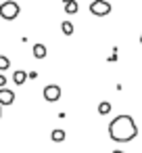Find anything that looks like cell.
Segmentation results:
<instances>
[{
  "label": "cell",
  "mask_w": 142,
  "mask_h": 153,
  "mask_svg": "<svg viewBox=\"0 0 142 153\" xmlns=\"http://www.w3.org/2000/svg\"><path fill=\"white\" fill-rule=\"evenodd\" d=\"M109 136L115 143H129L132 138L138 136V126L134 122L132 115H117L111 124H109Z\"/></svg>",
  "instance_id": "1"
},
{
  "label": "cell",
  "mask_w": 142,
  "mask_h": 153,
  "mask_svg": "<svg viewBox=\"0 0 142 153\" xmlns=\"http://www.w3.org/2000/svg\"><path fill=\"white\" fill-rule=\"evenodd\" d=\"M19 4L17 2H13V0H7V2H2L0 4V17L2 19H7V21H13V19H17L19 17Z\"/></svg>",
  "instance_id": "2"
},
{
  "label": "cell",
  "mask_w": 142,
  "mask_h": 153,
  "mask_svg": "<svg viewBox=\"0 0 142 153\" xmlns=\"http://www.w3.org/2000/svg\"><path fill=\"white\" fill-rule=\"evenodd\" d=\"M90 13L96 15V17H104L111 13V4L107 2V0H94V2L90 4Z\"/></svg>",
  "instance_id": "3"
},
{
  "label": "cell",
  "mask_w": 142,
  "mask_h": 153,
  "mask_svg": "<svg viewBox=\"0 0 142 153\" xmlns=\"http://www.w3.org/2000/svg\"><path fill=\"white\" fill-rule=\"evenodd\" d=\"M44 99H46V101H50V103L59 101V99H61V86H57V84L46 86V88H44Z\"/></svg>",
  "instance_id": "4"
},
{
  "label": "cell",
  "mask_w": 142,
  "mask_h": 153,
  "mask_svg": "<svg viewBox=\"0 0 142 153\" xmlns=\"http://www.w3.org/2000/svg\"><path fill=\"white\" fill-rule=\"evenodd\" d=\"M15 101V92L9 88H0V107L2 105H11Z\"/></svg>",
  "instance_id": "5"
},
{
  "label": "cell",
  "mask_w": 142,
  "mask_h": 153,
  "mask_svg": "<svg viewBox=\"0 0 142 153\" xmlns=\"http://www.w3.org/2000/svg\"><path fill=\"white\" fill-rule=\"evenodd\" d=\"M25 80H27V71L19 69V71H15V74H13V82H15L17 86H21V84H23Z\"/></svg>",
  "instance_id": "6"
},
{
  "label": "cell",
  "mask_w": 142,
  "mask_h": 153,
  "mask_svg": "<svg viewBox=\"0 0 142 153\" xmlns=\"http://www.w3.org/2000/svg\"><path fill=\"white\" fill-rule=\"evenodd\" d=\"M34 57L36 59H44L46 57V46L44 44H34Z\"/></svg>",
  "instance_id": "7"
},
{
  "label": "cell",
  "mask_w": 142,
  "mask_h": 153,
  "mask_svg": "<svg viewBox=\"0 0 142 153\" xmlns=\"http://www.w3.org/2000/svg\"><path fill=\"white\" fill-rule=\"evenodd\" d=\"M61 30H63L65 36H71V34H73V23H71V21H63V23H61Z\"/></svg>",
  "instance_id": "8"
},
{
  "label": "cell",
  "mask_w": 142,
  "mask_h": 153,
  "mask_svg": "<svg viewBox=\"0 0 142 153\" xmlns=\"http://www.w3.org/2000/svg\"><path fill=\"white\" fill-rule=\"evenodd\" d=\"M77 2H75V0H71V2H67L65 4V13H69V15H73V13H77Z\"/></svg>",
  "instance_id": "9"
},
{
  "label": "cell",
  "mask_w": 142,
  "mask_h": 153,
  "mask_svg": "<svg viewBox=\"0 0 142 153\" xmlns=\"http://www.w3.org/2000/svg\"><path fill=\"white\" fill-rule=\"evenodd\" d=\"M52 140L54 143H63L65 140V130H52Z\"/></svg>",
  "instance_id": "10"
},
{
  "label": "cell",
  "mask_w": 142,
  "mask_h": 153,
  "mask_svg": "<svg viewBox=\"0 0 142 153\" xmlns=\"http://www.w3.org/2000/svg\"><path fill=\"white\" fill-rule=\"evenodd\" d=\"M9 67H11V61H9V57L0 55V71H7Z\"/></svg>",
  "instance_id": "11"
},
{
  "label": "cell",
  "mask_w": 142,
  "mask_h": 153,
  "mask_svg": "<svg viewBox=\"0 0 142 153\" xmlns=\"http://www.w3.org/2000/svg\"><path fill=\"white\" fill-rule=\"evenodd\" d=\"M109 111H111V103H107V101H102V103L98 105V113H100V115H107Z\"/></svg>",
  "instance_id": "12"
},
{
  "label": "cell",
  "mask_w": 142,
  "mask_h": 153,
  "mask_svg": "<svg viewBox=\"0 0 142 153\" xmlns=\"http://www.w3.org/2000/svg\"><path fill=\"white\" fill-rule=\"evenodd\" d=\"M4 84H7V78H4L2 74H0V86H4Z\"/></svg>",
  "instance_id": "13"
},
{
  "label": "cell",
  "mask_w": 142,
  "mask_h": 153,
  "mask_svg": "<svg viewBox=\"0 0 142 153\" xmlns=\"http://www.w3.org/2000/svg\"><path fill=\"white\" fill-rule=\"evenodd\" d=\"M0 117H2V107H0Z\"/></svg>",
  "instance_id": "14"
},
{
  "label": "cell",
  "mask_w": 142,
  "mask_h": 153,
  "mask_svg": "<svg viewBox=\"0 0 142 153\" xmlns=\"http://www.w3.org/2000/svg\"><path fill=\"white\" fill-rule=\"evenodd\" d=\"M63 2H65V4H67V2H71V0H63Z\"/></svg>",
  "instance_id": "15"
},
{
  "label": "cell",
  "mask_w": 142,
  "mask_h": 153,
  "mask_svg": "<svg viewBox=\"0 0 142 153\" xmlns=\"http://www.w3.org/2000/svg\"><path fill=\"white\" fill-rule=\"evenodd\" d=\"M113 153H123V151H113Z\"/></svg>",
  "instance_id": "16"
},
{
  "label": "cell",
  "mask_w": 142,
  "mask_h": 153,
  "mask_svg": "<svg viewBox=\"0 0 142 153\" xmlns=\"http://www.w3.org/2000/svg\"><path fill=\"white\" fill-rule=\"evenodd\" d=\"M140 44H142V34H140Z\"/></svg>",
  "instance_id": "17"
}]
</instances>
